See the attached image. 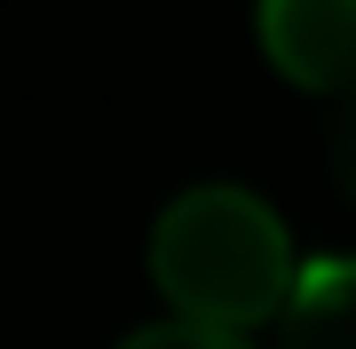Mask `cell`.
I'll use <instances>...</instances> for the list:
<instances>
[{
    "label": "cell",
    "mask_w": 356,
    "mask_h": 349,
    "mask_svg": "<svg viewBox=\"0 0 356 349\" xmlns=\"http://www.w3.org/2000/svg\"><path fill=\"white\" fill-rule=\"evenodd\" d=\"M151 278L182 325L254 334V325L285 318L301 262H293V238L269 215V199L238 191V183H191L151 222Z\"/></svg>",
    "instance_id": "cell-1"
},
{
    "label": "cell",
    "mask_w": 356,
    "mask_h": 349,
    "mask_svg": "<svg viewBox=\"0 0 356 349\" xmlns=\"http://www.w3.org/2000/svg\"><path fill=\"white\" fill-rule=\"evenodd\" d=\"M261 56L309 95H356V0H261Z\"/></svg>",
    "instance_id": "cell-2"
},
{
    "label": "cell",
    "mask_w": 356,
    "mask_h": 349,
    "mask_svg": "<svg viewBox=\"0 0 356 349\" xmlns=\"http://www.w3.org/2000/svg\"><path fill=\"white\" fill-rule=\"evenodd\" d=\"M277 325V349H356V254L309 262Z\"/></svg>",
    "instance_id": "cell-3"
},
{
    "label": "cell",
    "mask_w": 356,
    "mask_h": 349,
    "mask_svg": "<svg viewBox=\"0 0 356 349\" xmlns=\"http://www.w3.org/2000/svg\"><path fill=\"white\" fill-rule=\"evenodd\" d=\"M119 349H254V341H245V334H214V325H182V318H166V325L127 334Z\"/></svg>",
    "instance_id": "cell-4"
},
{
    "label": "cell",
    "mask_w": 356,
    "mask_h": 349,
    "mask_svg": "<svg viewBox=\"0 0 356 349\" xmlns=\"http://www.w3.org/2000/svg\"><path fill=\"white\" fill-rule=\"evenodd\" d=\"M325 159H332V183H341V199L356 207V95H341V111H332Z\"/></svg>",
    "instance_id": "cell-5"
}]
</instances>
